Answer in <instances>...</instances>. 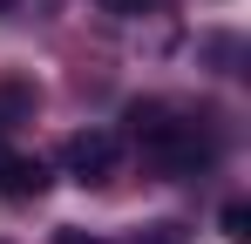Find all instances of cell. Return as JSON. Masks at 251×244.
<instances>
[{"instance_id": "obj_1", "label": "cell", "mask_w": 251, "mask_h": 244, "mask_svg": "<svg viewBox=\"0 0 251 244\" xmlns=\"http://www.w3.org/2000/svg\"><path fill=\"white\" fill-rule=\"evenodd\" d=\"M129 136H136L143 163L163 170V176H197V170H210V156H217V136H210L197 116H176L170 102H136V109H129Z\"/></svg>"}, {"instance_id": "obj_2", "label": "cell", "mask_w": 251, "mask_h": 244, "mask_svg": "<svg viewBox=\"0 0 251 244\" xmlns=\"http://www.w3.org/2000/svg\"><path fill=\"white\" fill-rule=\"evenodd\" d=\"M116 163H123V136H116V129H75V136L61 143V170H68L75 183H109Z\"/></svg>"}, {"instance_id": "obj_3", "label": "cell", "mask_w": 251, "mask_h": 244, "mask_svg": "<svg viewBox=\"0 0 251 244\" xmlns=\"http://www.w3.org/2000/svg\"><path fill=\"white\" fill-rule=\"evenodd\" d=\"M41 190H48V163L27 156V149H7V143H0V197L27 203V197H41Z\"/></svg>"}, {"instance_id": "obj_4", "label": "cell", "mask_w": 251, "mask_h": 244, "mask_svg": "<svg viewBox=\"0 0 251 244\" xmlns=\"http://www.w3.org/2000/svg\"><path fill=\"white\" fill-rule=\"evenodd\" d=\"M21 116H34V88H21V81H7V88H0V136H7V129H14Z\"/></svg>"}, {"instance_id": "obj_5", "label": "cell", "mask_w": 251, "mask_h": 244, "mask_svg": "<svg viewBox=\"0 0 251 244\" xmlns=\"http://www.w3.org/2000/svg\"><path fill=\"white\" fill-rule=\"evenodd\" d=\"M217 231H224L231 244H251V203H245V197H231L224 210H217Z\"/></svg>"}, {"instance_id": "obj_6", "label": "cell", "mask_w": 251, "mask_h": 244, "mask_svg": "<svg viewBox=\"0 0 251 244\" xmlns=\"http://www.w3.org/2000/svg\"><path fill=\"white\" fill-rule=\"evenodd\" d=\"M136 244H183L176 224H150V231H136Z\"/></svg>"}, {"instance_id": "obj_7", "label": "cell", "mask_w": 251, "mask_h": 244, "mask_svg": "<svg viewBox=\"0 0 251 244\" xmlns=\"http://www.w3.org/2000/svg\"><path fill=\"white\" fill-rule=\"evenodd\" d=\"M102 7H109V14H143L150 0H102Z\"/></svg>"}, {"instance_id": "obj_8", "label": "cell", "mask_w": 251, "mask_h": 244, "mask_svg": "<svg viewBox=\"0 0 251 244\" xmlns=\"http://www.w3.org/2000/svg\"><path fill=\"white\" fill-rule=\"evenodd\" d=\"M54 244H102V238H88V231H61Z\"/></svg>"}, {"instance_id": "obj_9", "label": "cell", "mask_w": 251, "mask_h": 244, "mask_svg": "<svg viewBox=\"0 0 251 244\" xmlns=\"http://www.w3.org/2000/svg\"><path fill=\"white\" fill-rule=\"evenodd\" d=\"M0 7H14V0H0Z\"/></svg>"}]
</instances>
